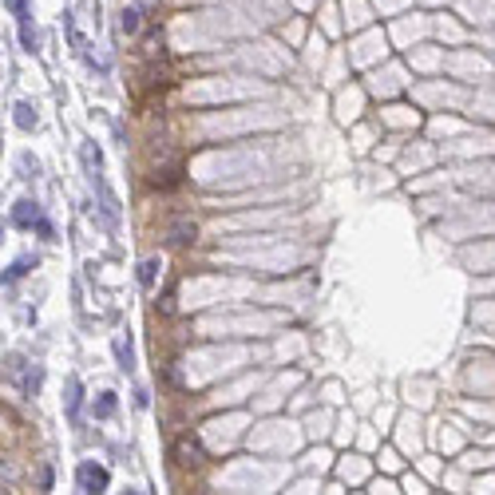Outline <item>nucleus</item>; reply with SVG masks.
<instances>
[{
  "label": "nucleus",
  "mask_w": 495,
  "mask_h": 495,
  "mask_svg": "<svg viewBox=\"0 0 495 495\" xmlns=\"http://www.w3.org/2000/svg\"><path fill=\"white\" fill-rule=\"evenodd\" d=\"M75 484H80V491H107L111 476H107V468H100V464H92V459H83L80 468H75Z\"/></svg>",
  "instance_id": "obj_1"
},
{
  "label": "nucleus",
  "mask_w": 495,
  "mask_h": 495,
  "mask_svg": "<svg viewBox=\"0 0 495 495\" xmlns=\"http://www.w3.org/2000/svg\"><path fill=\"white\" fill-rule=\"evenodd\" d=\"M9 4V12L16 16V28H20V44H24V52H36V32H32V12H28V0H4Z\"/></svg>",
  "instance_id": "obj_2"
},
{
  "label": "nucleus",
  "mask_w": 495,
  "mask_h": 495,
  "mask_svg": "<svg viewBox=\"0 0 495 495\" xmlns=\"http://www.w3.org/2000/svg\"><path fill=\"white\" fill-rule=\"evenodd\" d=\"M174 456H179V464H186V468H202V464H206V448H202L198 440H191V436H183V440L174 444Z\"/></svg>",
  "instance_id": "obj_3"
},
{
  "label": "nucleus",
  "mask_w": 495,
  "mask_h": 495,
  "mask_svg": "<svg viewBox=\"0 0 495 495\" xmlns=\"http://www.w3.org/2000/svg\"><path fill=\"white\" fill-rule=\"evenodd\" d=\"M40 218H44V214H40V206L32 198H20L16 211H12V222H16V226H36Z\"/></svg>",
  "instance_id": "obj_4"
},
{
  "label": "nucleus",
  "mask_w": 495,
  "mask_h": 495,
  "mask_svg": "<svg viewBox=\"0 0 495 495\" xmlns=\"http://www.w3.org/2000/svg\"><path fill=\"white\" fill-rule=\"evenodd\" d=\"M12 111H16L12 119H16V127H20V131H32V127H36V123H40L36 107H32V103H28V100H20V103H16V107H12Z\"/></svg>",
  "instance_id": "obj_5"
},
{
  "label": "nucleus",
  "mask_w": 495,
  "mask_h": 495,
  "mask_svg": "<svg viewBox=\"0 0 495 495\" xmlns=\"http://www.w3.org/2000/svg\"><path fill=\"white\" fill-rule=\"evenodd\" d=\"M80 404H83L80 376H68V416H72V420H80Z\"/></svg>",
  "instance_id": "obj_6"
},
{
  "label": "nucleus",
  "mask_w": 495,
  "mask_h": 495,
  "mask_svg": "<svg viewBox=\"0 0 495 495\" xmlns=\"http://www.w3.org/2000/svg\"><path fill=\"white\" fill-rule=\"evenodd\" d=\"M159 257H147V262H143V266H139V285H143V289H151V285H155V277H159Z\"/></svg>",
  "instance_id": "obj_7"
},
{
  "label": "nucleus",
  "mask_w": 495,
  "mask_h": 495,
  "mask_svg": "<svg viewBox=\"0 0 495 495\" xmlns=\"http://www.w3.org/2000/svg\"><path fill=\"white\" fill-rule=\"evenodd\" d=\"M171 242H174V246L194 242V222H174V226H171Z\"/></svg>",
  "instance_id": "obj_8"
},
{
  "label": "nucleus",
  "mask_w": 495,
  "mask_h": 495,
  "mask_svg": "<svg viewBox=\"0 0 495 495\" xmlns=\"http://www.w3.org/2000/svg\"><path fill=\"white\" fill-rule=\"evenodd\" d=\"M123 32H127V36H135V32H139V9H135V4L123 9Z\"/></svg>",
  "instance_id": "obj_9"
},
{
  "label": "nucleus",
  "mask_w": 495,
  "mask_h": 495,
  "mask_svg": "<svg viewBox=\"0 0 495 495\" xmlns=\"http://www.w3.org/2000/svg\"><path fill=\"white\" fill-rule=\"evenodd\" d=\"M115 357H119V365H123V368H131V341L115 337Z\"/></svg>",
  "instance_id": "obj_10"
},
{
  "label": "nucleus",
  "mask_w": 495,
  "mask_h": 495,
  "mask_svg": "<svg viewBox=\"0 0 495 495\" xmlns=\"http://www.w3.org/2000/svg\"><path fill=\"white\" fill-rule=\"evenodd\" d=\"M28 266H36V262H32V257H20L16 266H12L9 274H4V282H16V277H24V274H28Z\"/></svg>",
  "instance_id": "obj_11"
},
{
  "label": "nucleus",
  "mask_w": 495,
  "mask_h": 495,
  "mask_svg": "<svg viewBox=\"0 0 495 495\" xmlns=\"http://www.w3.org/2000/svg\"><path fill=\"white\" fill-rule=\"evenodd\" d=\"M115 412V393H103L100 404H95V416H111Z\"/></svg>",
  "instance_id": "obj_12"
}]
</instances>
